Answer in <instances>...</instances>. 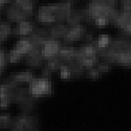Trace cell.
<instances>
[{
    "label": "cell",
    "instance_id": "4dcf8cb0",
    "mask_svg": "<svg viewBox=\"0 0 131 131\" xmlns=\"http://www.w3.org/2000/svg\"><path fill=\"white\" fill-rule=\"evenodd\" d=\"M12 1H13V0H0V4L3 6V5L6 4V3H10Z\"/></svg>",
    "mask_w": 131,
    "mask_h": 131
},
{
    "label": "cell",
    "instance_id": "d4e9b609",
    "mask_svg": "<svg viewBox=\"0 0 131 131\" xmlns=\"http://www.w3.org/2000/svg\"><path fill=\"white\" fill-rule=\"evenodd\" d=\"M7 64H8L7 53H6L4 50L1 48V46H0V75L5 70Z\"/></svg>",
    "mask_w": 131,
    "mask_h": 131
},
{
    "label": "cell",
    "instance_id": "52a82bcc",
    "mask_svg": "<svg viewBox=\"0 0 131 131\" xmlns=\"http://www.w3.org/2000/svg\"><path fill=\"white\" fill-rule=\"evenodd\" d=\"M37 20L42 24L56 23L55 16L51 4L43 5L39 7L37 11Z\"/></svg>",
    "mask_w": 131,
    "mask_h": 131
},
{
    "label": "cell",
    "instance_id": "7c38bea8",
    "mask_svg": "<svg viewBox=\"0 0 131 131\" xmlns=\"http://www.w3.org/2000/svg\"><path fill=\"white\" fill-rule=\"evenodd\" d=\"M77 49L71 46H62L59 51L58 57L66 64V63H72L76 61Z\"/></svg>",
    "mask_w": 131,
    "mask_h": 131
},
{
    "label": "cell",
    "instance_id": "8fae6325",
    "mask_svg": "<svg viewBox=\"0 0 131 131\" xmlns=\"http://www.w3.org/2000/svg\"><path fill=\"white\" fill-rule=\"evenodd\" d=\"M13 50L21 56H26L31 53L34 48L29 38H21L14 44Z\"/></svg>",
    "mask_w": 131,
    "mask_h": 131
},
{
    "label": "cell",
    "instance_id": "30bf717a",
    "mask_svg": "<svg viewBox=\"0 0 131 131\" xmlns=\"http://www.w3.org/2000/svg\"><path fill=\"white\" fill-rule=\"evenodd\" d=\"M35 31L34 25L31 21L24 20L18 23V25L12 29V35L18 36H29Z\"/></svg>",
    "mask_w": 131,
    "mask_h": 131
},
{
    "label": "cell",
    "instance_id": "9a60e30c",
    "mask_svg": "<svg viewBox=\"0 0 131 131\" xmlns=\"http://www.w3.org/2000/svg\"><path fill=\"white\" fill-rule=\"evenodd\" d=\"M37 0H13L12 3L21 8L30 17L33 14L34 4Z\"/></svg>",
    "mask_w": 131,
    "mask_h": 131
},
{
    "label": "cell",
    "instance_id": "5b68a950",
    "mask_svg": "<svg viewBox=\"0 0 131 131\" xmlns=\"http://www.w3.org/2000/svg\"><path fill=\"white\" fill-rule=\"evenodd\" d=\"M61 47L62 46L58 40L53 39H47L41 48V52L43 59L49 61L51 59L58 57Z\"/></svg>",
    "mask_w": 131,
    "mask_h": 131
},
{
    "label": "cell",
    "instance_id": "83f0119b",
    "mask_svg": "<svg viewBox=\"0 0 131 131\" xmlns=\"http://www.w3.org/2000/svg\"><path fill=\"white\" fill-rule=\"evenodd\" d=\"M97 68L99 69V71H100L101 73H104V72H108V71L110 70L111 68V64L108 62H106V61H103L101 63H98L97 65Z\"/></svg>",
    "mask_w": 131,
    "mask_h": 131
},
{
    "label": "cell",
    "instance_id": "1f68e13d",
    "mask_svg": "<svg viewBox=\"0 0 131 131\" xmlns=\"http://www.w3.org/2000/svg\"><path fill=\"white\" fill-rule=\"evenodd\" d=\"M66 2H68V3H74V2H77V1H79V0H66Z\"/></svg>",
    "mask_w": 131,
    "mask_h": 131
},
{
    "label": "cell",
    "instance_id": "277c9868",
    "mask_svg": "<svg viewBox=\"0 0 131 131\" xmlns=\"http://www.w3.org/2000/svg\"><path fill=\"white\" fill-rule=\"evenodd\" d=\"M19 88L14 83L6 79L0 84V108L6 109L10 104L14 102L15 95Z\"/></svg>",
    "mask_w": 131,
    "mask_h": 131
},
{
    "label": "cell",
    "instance_id": "ffe728a7",
    "mask_svg": "<svg viewBox=\"0 0 131 131\" xmlns=\"http://www.w3.org/2000/svg\"><path fill=\"white\" fill-rule=\"evenodd\" d=\"M110 43L111 40L108 35H101L96 40H94L92 42V44H93L98 50L107 48L110 46Z\"/></svg>",
    "mask_w": 131,
    "mask_h": 131
},
{
    "label": "cell",
    "instance_id": "7402d4cb",
    "mask_svg": "<svg viewBox=\"0 0 131 131\" xmlns=\"http://www.w3.org/2000/svg\"><path fill=\"white\" fill-rule=\"evenodd\" d=\"M13 121V117L8 114L0 115V129H10Z\"/></svg>",
    "mask_w": 131,
    "mask_h": 131
},
{
    "label": "cell",
    "instance_id": "d6a6232c",
    "mask_svg": "<svg viewBox=\"0 0 131 131\" xmlns=\"http://www.w3.org/2000/svg\"><path fill=\"white\" fill-rule=\"evenodd\" d=\"M2 9H3V5L0 4V19H1V14H2Z\"/></svg>",
    "mask_w": 131,
    "mask_h": 131
},
{
    "label": "cell",
    "instance_id": "d6986e66",
    "mask_svg": "<svg viewBox=\"0 0 131 131\" xmlns=\"http://www.w3.org/2000/svg\"><path fill=\"white\" fill-rule=\"evenodd\" d=\"M83 20H85V17H84V14H83V12L81 13L79 11L72 10L66 22L69 24V26L77 25H81V22Z\"/></svg>",
    "mask_w": 131,
    "mask_h": 131
},
{
    "label": "cell",
    "instance_id": "4fadbf2b",
    "mask_svg": "<svg viewBox=\"0 0 131 131\" xmlns=\"http://www.w3.org/2000/svg\"><path fill=\"white\" fill-rule=\"evenodd\" d=\"M25 57H25L26 64L32 68L38 67V66L41 65L43 60H44L43 57L42 55L41 50L34 49L31 53H29Z\"/></svg>",
    "mask_w": 131,
    "mask_h": 131
},
{
    "label": "cell",
    "instance_id": "ac0fdd59",
    "mask_svg": "<svg viewBox=\"0 0 131 131\" xmlns=\"http://www.w3.org/2000/svg\"><path fill=\"white\" fill-rule=\"evenodd\" d=\"M12 29L9 22L0 21V44L8 39V37L12 35Z\"/></svg>",
    "mask_w": 131,
    "mask_h": 131
},
{
    "label": "cell",
    "instance_id": "44dd1931",
    "mask_svg": "<svg viewBox=\"0 0 131 131\" xmlns=\"http://www.w3.org/2000/svg\"><path fill=\"white\" fill-rule=\"evenodd\" d=\"M70 69H71V73H72V76L74 77H80L82 75L83 71H84V67H83L80 63L74 61L69 64Z\"/></svg>",
    "mask_w": 131,
    "mask_h": 131
},
{
    "label": "cell",
    "instance_id": "5bb4252c",
    "mask_svg": "<svg viewBox=\"0 0 131 131\" xmlns=\"http://www.w3.org/2000/svg\"><path fill=\"white\" fill-rule=\"evenodd\" d=\"M115 63L124 67H131V46L127 50L115 53Z\"/></svg>",
    "mask_w": 131,
    "mask_h": 131
},
{
    "label": "cell",
    "instance_id": "7a4b0ae2",
    "mask_svg": "<svg viewBox=\"0 0 131 131\" xmlns=\"http://www.w3.org/2000/svg\"><path fill=\"white\" fill-rule=\"evenodd\" d=\"M98 49L92 43H88L77 49L76 61L80 63L84 68H92L97 66Z\"/></svg>",
    "mask_w": 131,
    "mask_h": 131
},
{
    "label": "cell",
    "instance_id": "484cf974",
    "mask_svg": "<svg viewBox=\"0 0 131 131\" xmlns=\"http://www.w3.org/2000/svg\"><path fill=\"white\" fill-rule=\"evenodd\" d=\"M93 22L97 28H104L106 26H108V24L111 21L108 17H100V18H97V20H95Z\"/></svg>",
    "mask_w": 131,
    "mask_h": 131
},
{
    "label": "cell",
    "instance_id": "6da1fadb",
    "mask_svg": "<svg viewBox=\"0 0 131 131\" xmlns=\"http://www.w3.org/2000/svg\"><path fill=\"white\" fill-rule=\"evenodd\" d=\"M38 118L30 114L21 113L13 117L11 126L9 131H38Z\"/></svg>",
    "mask_w": 131,
    "mask_h": 131
},
{
    "label": "cell",
    "instance_id": "e0dca14e",
    "mask_svg": "<svg viewBox=\"0 0 131 131\" xmlns=\"http://www.w3.org/2000/svg\"><path fill=\"white\" fill-rule=\"evenodd\" d=\"M66 29V28L63 25L58 24V25H56L55 26L52 27L50 30H48L50 39L58 40V39L63 38Z\"/></svg>",
    "mask_w": 131,
    "mask_h": 131
},
{
    "label": "cell",
    "instance_id": "603a6c76",
    "mask_svg": "<svg viewBox=\"0 0 131 131\" xmlns=\"http://www.w3.org/2000/svg\"><path fill=\"white\" fill-rule=\"evenodd\" d=\"M21 57H22V56L21 54H19L18 53H17L16 51H14L13 49H12L7 53L8 63H10V64H17V63H18L21 61Z\"/></svg>",
    "mask_w": 131,
    "mask_h": 131
},
{
    "label": "cell",
    "instance_id": "ba28073f",
    "mask_svg": "<svg viewBox=\"0 0 131 131\" xmlns=\"http://www.w3.org/2000/svg\"><path fill=\"white\" fill-rule=\"evenodd\" d=\"M29 17L21 8L11 3L10 6L6 10V19L8 22L20 23L24 20H27Z\"/></svg>",
    "mask_w": 131,
    "mask_h": 131
},
{
    "label": "cell",
    "instance_id": "9c48e42d",
    "mask_svg": "<svg viewBox=\"0 0 131 131\" xmlns=\"http://www.w3.org/2000/svg\"><path fill=\"white\" fill-rule=\"evenodd\" d=\"M7 79L17 86L22 84H29L33 79V73L30 71H19V72L12 73L10 75Z\"/></svg>",
    "mask_w": 131,
    "mask_h": 131
},
{
    "label": "cell",
    "instance_id": "2e32d148",
    "mask_svg": "<svg viewBox=\"0 0 131 131\" xmlns=\"http://www.w3.org/2000/svg\"><path fill=\"white\" fill-rule=\"evenodd\" d=\"M21 113L30 114L36 108V98L32 96L19 104Z\"/></svg>",
    "mask_w": 131,
    "mask_h": 131
},
{
    "label": "cell",
    "instance_id": "cb8c5ba5",
    "mask_svg": "<svg viewBox=\"0 0 131 131\" xmlns=\"http://www.w3.org/2000/svg\"><path fill=\"white\" fill-rule=\"evenodd\" d=\"M59 72V75L60 77L63 79H69L70 77H72V73H71V69L69 65L68 64H63L62 65V67L60 68L58 71Z\"/></svg>",
    "mask_w": 131,
    "mask_h": 131
},
{
    "label": "cell",
    "instance_id": "f546056e",
    "mask_svg": "<svg viewBox=\"0 0 131 131\" xmlns=\"http://www.w3.org/2000/svg\"><path fill=\"white\" fill-rule=\"evenodd\" d=\"M122 31H123L124 34L131 35V22H129L123 29H122Z\"/></svg>",
    "mask_w": 131,
    "mask_h": 131
},
{
    "label": "cell",
    "instance_id": "8992f818",
    "mask_svg": "<svg viewBox=\"0 0 131 131\" xmlns=\"http://www.w3.org/2000/svg\"><path fill=\"white\" fill-rule=\"evenodd\" d=\"M85 37V30L81 25H71L66 28L63 39L66 42H73L82 39Z\"/></svg>",
    "mask_w": 131,
    "mask_h": 131
},
{
    "label": "cell",
    "instance_id": "f1b7e54d",
    "mask_svg": "<svg viewBox=\"0 0 131 131\" xmlns=\"http://www.w3.org/2000/svg\"><path fill=\"white\" fill-rule=\"evenodd\" d=\"M121 6L123 9H131V0H121Z\"/></svg>",
    "mask_w": 131,
    "mask_h": 131
},
{
    "label": "cell",
    "instance_id": "3957f363",
    "mask_svg": "<svg viewBox=\"0 0 131 131\" xmlns=\"http://www.w3.org/2000/svg\"><path fill=\"white\" fill-rule=\"evenodd\" d=\"M32 96L35 98L50 96L52 92L51 82L49 78H33L29 86Z\"/></svg>",
    "mask_w": 131,
    "mask_h": 131
},
{
    "label": "cell",
    "instance_id": "4316f807",
    "mask_svg": "<svg viewBox=\"0 0 131 131\" xmlns=\"http://www.w3.org/2000/svg\"><path fill=\"white\" fill-rule=\"evenodd\" d=\"M102 73L99 71V69L97 68H90L88 70V72H87V75L89 79H98L101 76Z\"/></svg>",
    "mask_w": 131,
    "mask_h": 131
}]
</instances>
